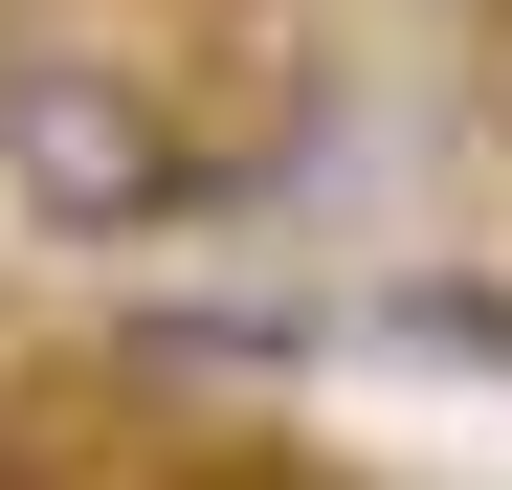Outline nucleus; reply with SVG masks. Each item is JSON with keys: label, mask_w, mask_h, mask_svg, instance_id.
<instances>
[{"label": "nucleus", "mask_w": 512, "mask_h": 490, "mask_svg": "<svg viewBox=\"0 0 512 490\" xmlns=\"http://www.w3.org/2000/svg\"><path fill=\"white\" fill-rule=\"evenodd\" d=\"M223 201L201 67H156L90 0H0V223L23 245H156Z\"/></svg>", "instance_id": "obj_1"}, {"label": "nucleus", "mask_w": 512, "mask_h": 490, "mask_svg": "<svg viewBox=\"0 0 512 490\" xmlns=\"http://www.w3.org/2000/svg\"><path fill=\"white\" fill-rule=\"evenodd\" d=\"M290 357H312V312H290V290H179V312H134V335H112L134 401H268Z\"/></svg>", "instance_id": "obj_2"}, {"label": "nucleus", "mask_w": 512, "mask_h": 490, "mask_svg": "<svg viewBox=\"0 0 512 490\" xmlns=\"http://www.w3.org/2000/svg\"><path fill=\"white\" fill-rule=\"evenodd\" d=\"M379 335H423V357H490V379H512V290H446V268H423V290H379Z\"/></svg>", "instance_id": "obj_3"}, {"label": "nucleus", "mask_w": 512, "mask_h": 490, "mask_svg": "<svg viewBox=\"0 0 512 490\" xmlns=\"http://www.w3.org/2000/svg\"><path fill=\"white\" fill-rule=\"evenodd\" d=\"M468 134L512 156V0H468Z\"/></svg>", "instance_id": "obj_4"}, {"label": "nucleus", "mask_w": 512, "mask_h": 490, "mask_svg": "<svg viewBox=\"0 0 512 490\" xmlns=\"http://www.w3.org/2000/svg\"><path fill=\"white\" fill-rule=\"evenodd\" d=\"M201 490H357V468H201Z\"/></svg>", "instance_id": "obj_5"}]
</instances>
